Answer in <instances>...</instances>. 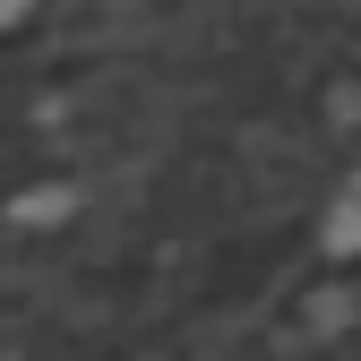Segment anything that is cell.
<instances>
[{
    "mask_svg": "<svg viewBox=\"0 0 361 361\" xmlns=\"http://www.w3.org/2000/svg\"><path fill=\"white\" fill-rule=\"evenodd\" d=\"M327 250H336V258L361 250V172H353V190L336 198V215H327Z\"/></svg>",
    "mask_w": 361,
    "mask_h": 361,
    "instance_id": "1",
    "label": "cell"
},
{
    "mask_svg": "<svg viewBox=\"0 0 361 361\" xmlns=\"http://www.w3.org/2000/svg\"><path fill=\"white\" fill-rule=\"evenodd\" d=\"M26 9H35V0H0V35H9V26H18Z\"/></svg>",
    "mask_w": 361,
    "mask_h": 361,
    "instance_id": "2",
    "label": "cell"
}]
</instances>
